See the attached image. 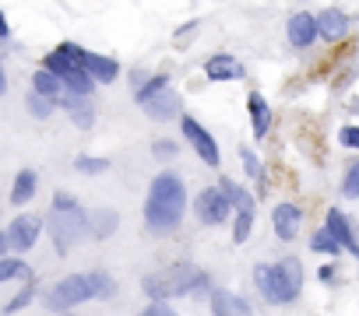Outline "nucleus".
<instances>
[{"label": "nucleus", "instance_id": "1", "mask_svg": "<svg viewBox=\"0 0 359 316\" xmlns=\"http://www.w3.org/2000/svg\"><path fill=\"white\" fill-rule=\"evenodd\" d=\"M183 207H187V190H183V179L173 176V173H162L148 190V200H144V222L156 229V232H169L180 225L183 218Z\"/></svg>", "mask_w": 359, "mask_h": 316}, {"label": "nucleus", "instance_id": "2", "mask_svg": "<svg viewBox=\"0 0 359 316\" xmlns=\"http://www.w3.org/2000/svg\"><path fill=\"white\" fill-rule=\"evenodd\" d=\"M258 285L261 292L272 299V302H292L303 288V267L296 256H285L282 263H275V267H268V263H261L258 267Z\"/></svg>", "mask_w": 359, "mask_h": 316}, {"label": "nucleus", "instance_id": "3", "mask_svg": "<svg viewBox=\"0 0 359 316\" xmlns=\"http://www.w3.org/2000/svg\"><path fill=\"white\" fill-rule=\"evenodd\" d=\"M204 285V274L197 267H187V263H180V267L173 271H162V274H151L144 278V288L151 299H169V295H187L194 288Z\"/></svg>", "mask_w": 359, "mask_h": 316}, {"label": "nucleus", "instance_id": "4", "mask_svg": "<svg viewBox=\"0 0 359 316\" xmlns=\"http://www.w3.org/2000/svg\"><path fill=\"white\" fill-rule=\"evenodd\" d=\"M137 105L151 116V120H169L180 113V95L169 88V81L159 74V78H151L141 91H137Z\"/></svg>", "mask_w": 359, "mask_h": 316}, {"label": "nucleus", "instance_id": "5", "mask_svg": "<svg viewBox=\"0 0 359 316\" xmlns=\"http://www.w3.org/2000/svg\"><path fill=\"white\" fill-rule=\"evenodd\" d=\"M88 229V215L74 204V207H53V218H49V232H53L57 249H71Z\"/></svg>", "mask_w": 359, "mask_h": 316}, {"label": "nucleus", "instance_id": "6", "mask_svg": "<svg viewBox=\"0 0 359 316\" xmlns=\"http://www.w3.org/2000/svg\"><path fill=\"white\" fill-rule=\"evenodd\" d=\"M85 299H95L92 295V281H88V274L85 278H64L60 285H53L49 288V309H71V306H78V302H85Z\"/></svg>", "mask_w": 359, "mask_h": 316}, {"label": "nucleus", "instance_id": "7", "mask_svg": "<svg viewBox=\"0 0 359 316\" xmlns=\"http://www.w3.org/2000/svg\"><path fill=\"white\" fill-rule=\"evenodd\" d=\"M39 232H42V218L39 215H22V218L11 222V229L4 236H8L11 249H32L35 239H39Z\"/></svg>", "mask_w": 359, "mask_h": 316}, {"label": "nucleus", "instance_id": "8", "mask_svg": "<svg viewBox=\"0 0 359 316\" xmlns=\"http://www.w3.org/2000/svg\"><path fill=\"white\" fill-rule=\"evenodd\" d=\"M226 215H229V200H226V193H222L219 186L204 190V193L197 197V218H201L204 225H219V222H226Z\"/></svg>", "mask_w": 359, "mask_h": 316}, {"label": "nucleus", "instance_id": "9", "mask_svg": "<svg viewBox=\"0 0 359 316\" xmlns=\"http://www.w3.org/2000/svg\"><path fill=\"white\" fill-rule=\"evenodd\" d=\"M183 134H187V141L194 144V151L204 158L208 166H219V144L212 141V134L204 130L194 116H183Z\"/></svg>", "mask_w": 359, "mask_h": 316}, {"label": "nucleus", "instance_id": "10", "mask_svg": "<svg viewBox=\"0 0 359 316\" xmlns=\"http://www.w3.org/2000/svg\"><path fill=\"white\" fill-rule=\"evenodd\" d=\"M314 35H317V18L314 15H292L289 18V42L292 46H310L314 42Z\"/></svg>", "mask_w": 359, "mask_h": 316}, {"label": "nucleus", "instance_id": "11", "mask_svg": "<svg viewBox=\"0 0 359 316\" xmlns=\"http://www.w3.org/2000/svg\"><path fill=\"white\" fill-rule=\"evenodd\" d=\"M204 74H208L212 81H240L243 78V64L236 57H212L208 64H204Z\"/></svg>", "mask_w": 359, "mask_h": 316}, {"label": "nucleus", "instance_id": "12", "mask_svg": "<svg viewBox=\"0 0 359 316\" xmlns=\"http://www.w3.org/2000/svg\"><path fill=\"white\" fill-rule=\"evenodd\" d=\"M85 71H88V78L92 81H117V74H120V67H117V60H110V57H99V53H85Z\"/></svg>", "mask_w": 359, "mask_h": 316}, {"label": "nucleus", "instance_id": "13", "mask_svg": "<svg viewBox=\"0 0 359 316\" xmlns=\"http://www.w3.org/2000/svg\"><path fill=\"white\" fill-rule=\"evenodd\" d=\"M60 105H64V109L71 113V120L81 127V130H88L92 127V120H95V113H92V102L88 98H81V95H60Z\"/></svg>", "mask_w": 359, "mask_h": 316}, {"label": "nucleus", "instance_id": "14", "mask_svg": "<svg viewBox=\"0 0 359 316\" xmlns=\"http://www.w3.org/2000/svg\"><path fill=\"white\" fill-rule=\"evenodd\" d=\"M328 232L335 236L338 246H345V249H352V253L359 256V243H356V236H352V229H349V222H345L342 211H328Z\"/></svg>", "mask_w": 359, "mask_h": 316}, {"label": "nucleus", "instance_id": "15", "mask_svg": "<svg viewBox=\"0 0 359 316\" xmlns=\"http://www.w3.org/2000/svg\"><path fill=\"white\" fill-rule=\"evenodd\" d=\"M212 309H215V316H253V309L240 295H229V292H215Z\"/></svg>", "mask_w": 359, "mask_h": 316}, {"label": "nucleus", "instance_id": "16", "mask_svg": "<svg viewBox=\"0 0 359 316\" xmlns=\"http://www.w3.org/2000/svg\"><path fill=\"white\" fill-rule=\"evenodd\" d=\"M299 222H303L299 207H292V204H282V207H275V232H278L282 239H292V236L299 232Z\"/></svg>", "mask_w": 359, "mask_h": 316}, {"label": "nucleus", "instance_id": "17", "mask_svg": "<svg viewBox=\"0 0 359 316\" xmlns=\"http://www.w3.org/2000/svg\"><path fill=\"white\" fill-rule=\"evenodd\" d=\"M247 109H250V120H253V134L265 137V134H268V123H272L268 102H265L261 95H250V98H247Z\"/></svg>", "mask_w": 359, "mask_h": 316}, {"label": "nucleus", "instance_id": "18", "mask_svg": "<svg viewBox=\"0 0 359 316\" xmlns=\"http://www.w3.org/2000/svg\"><path fill=\"white\" fill-rule=\"evenodd\" d=\"M345 28H349V18H345L342 11H324V15L317 18V32H321L324 39H342Z\"/></svg>", "mask_w": 359, "mask_h": 316}, {"label": "nucleus", "instance_id": "19", "mask_svg": "<svg viewBox=\"0 0 359 316\" xmlns=\"http://www.w3.org/2000/svg\"><path fill=\"white\" fill-rule=\"evenodd\" d=\"M32 81H35V95H42V98H60V88H64V85H60L57 74H49L46 67H42Z\"/></svg>", "mask_w": 359, "mask_h": 316}, {"label": "nucleus", "instance_id": "20", "mask_svg": "<svg viewBox=\"0 0 359 316\" xmlns=\"http://www.w3.org/2000/svg\"><path fill=\"white\" fill-rule=\"evenodd\" d=\"M219 190H222V193H226V200H229V204H236L240 211H253V197H250L243 186H236V183L222 179V183H219Z\"/></svg>", "mask_w": 359, "mask_h": 316}, {"label": "nucleus", "instance_id": "21", "mask_svg": "<svg viewBox=\"0 0 359 316\" xmlns=\"http://www.w3.org/2000/svg\"><path fill=\"white\" fill-rule=\"evenodd\" d=\"M32 193H35V173H32V169H25V173H18V179H15L11 200H15V204H25Z\"/></svg>", "mask_w": 359, "mask_h": 316}, {"label": "nucleus", "instance_id": "22", "mask_svg": "<svg viewBox=\"0 0 359 316\" xmlns=\"http://www.w3.org/2000/svg\"><path fill=\"white\" fill-rule=\"evenodd\" d=\"M88 281H92V295H95V299H110V295H113V288H117V285H113V278H110V274H102V271H92V274H88Z\"/></svg>", "mask_w": 359, "mask_h": 316}, {"label": "nucleus", "instance_id": "23", "mask_svg": "<svg viewBox=\"0 0 359 316\" xmlns=\"http://www.w3.org/2000/svg\"><path fill=\"white\" fill-rule=\"evenodd\" d=\"M117 225H120L117 211H99V215H95V236H99V239H102V236H110Z\"/></svg>", "mask_w": 359, "mask_h": 316}, {"label": "nucleus", "instance_id": "24", "mask_svg": "<svg viewBox=\"0 0 359 316\" xmlns=\"http://www.w3.org/2000/svg\"><path fill=\"white\" fill-rule=\"evenodd\" d=\"M28 274V267L22 260H0V281H11V278H22Z\"/></svg>", "mask_w": 359, "mask_h": 316}, {"label": "nucleus", "instance_id": "25", "mask_svg": "<svg viewBox=\"0 0 359 316\" xmlns=\"http://www.w3.org/2000/svg\"><path fill=\"white\" fill-rule=\"evenodd\" d=\"M250 225H253V211H240L233 239H236V243H247V236H250Z\"/></svg>", "mask_w": 359, "mask_h": 316}, {"label": "nucleus", "instance_id": "26", "mask_svg": "<svg viewBox=\"0 0 359 316\" xmlns=\"http://www.w3.org/2000/svg\"><path fill=\"white\" fill-rule=\"evenodd\" d=\"M314 249H321V253H338L342 246H338V243H335V236L324 229V232H317V236H314Z\"/></svg>", "mask_w": 359, "mask_h": 316}, {"label": "nucleus", "instance_id": "27", "mask_svg": "<svg viewBox=\"0 0 359 316\" xmlns=\"http://www.w3.org/2000/svg\"><path fill=\"white\" fill-rule=\"evenodd\" d=\"M342 190H345V197H359V162L349 169V176H345V186H342Z\"/></svg>", "mask_w": 359, "mask_h": 316}, {"label": "nucleus", "instance_id": "28", "mask_svg": "<svg viewBox=\"0 0 359 316\" xmlns=\"http://www.w3.org/2000/svg\"><path fill=\"white\" fill-rule=\"evenodd\" d=\"M74 169L78 173H102V169H106V162H102V158H78Z\"/></svg>", "mask_w": 359, "mask_h": 316}, {"label": "nucleus", "instance_id": "29", "mask_svg": "<svg viewBox=\"0 0 359 316\" xmlns=\"http://www.w3.org/2000/svg\"><path fill=\"white\" fill-rule=\"evenodd\" d=\"M28 109H32L35 116H49L53 105H49V98H42V95H32V98H28Z\"/></svg>", "mask_w": 359, "mask_h": 316}, {"label": "nucleus", "instance_id": "30", "mask_svg": "<svg viewBox=\"0 0 359 316\" xmlns=\"http://www.w3.org/2000/svg\"><path fill=\"white\" fill-rule=\"evenodd\" d=\"M28 302H32V285H28L25 292H18V295L8 302V313H18V309H22V306H28Z\"/></svg>", "mask_w": 359, "mask_h": 316}, {"label": "nucleus", "instance_id": "31", "mask_svg": "<svg viewBox=\"0 0 359 316\" xmlns=\"http://www.w3.org/2000/svg\"><path fill=\"white\" fill-rule=\"evenodd\" d=\"M141 316H176V313H173V309H169L166 302H151V306H148V309H144Z\"/></svg>", "mask_w": 359, "mask_h": 316}, {"label": "nucleus", "instance_id": "32", "mask_svg": "<svg viewBox=\"0 0 359 316\" xmlns=\"http://www.w3.org/2000/svg\"><path fill=\"white\" fill-rule=\"evenodd\" d=\"M342 144L359 148V127H345V130H342Z\"/></svg>", "mask_w": 359, "mask_h": 316}, {"label": "nucleus", "instance_id": "33", "mask_svg": "<svg viewBox=\"0 0 359 316\" xmlns=\"http://www.w3.org/2000/svg\"><path fill=\"white\" fill-rule=\"evenodd\" d=\"M156 155H176V144H173V141H159V144H156Z\"/></svg>", "mask_w": 359, "mask_h": 316}, {"label": "nucleus", "instance_id": "34", "mask_svg": "<svg viewBox=\"0 0 359 316\" xmlns=\"http://www.w3.org/2000/svg\"><path fill=\"white\" fill-rule=\"evenodd\" d=\"M243 158H247V173H258V158H253L250 151H243Z\"/></svg>", "mask_w": 359, "mask_h": 316}, {"label": "nucleus", "instance_id": "35", "mask_svg": "<svg viewBox=\"0 0 359 316\" xmlns=\"http://www.w3.org/2000/svg\"><path fill=\"white\" fill-rule=\"evenodd\" d=\"M4 249H8V236L0 232V260H4Z\"/></svg>", "mask_w": 359, "mask_h": 316}, {"label": "nucleus", "instance_id": "36", "mask_svg": "<svg viewBox=\"0 0 359 316\" xmlns=\"http://www.w3.org/2000/svg\"><path fill=\"white\" fill-rule=\"evenodd\" d=\"M0 35H8V21H4V15H0Z\"/></svg>", "mask_w": 359, "mask_h": 316}, {"label": "nucleus", "instance_id": "37", "mask_svg": "<svg viewBox=\"0 0 359 316\" xmlns=\"http://www.w3.org/2000/svg\"><path fill=\"white\" fill-rule=\"evenodd\" d=\"M4 88H8V81H4V74H0V95H4Z\"/></svg>", "mask_w": 359, "mask_h": 316}]
</instances>
